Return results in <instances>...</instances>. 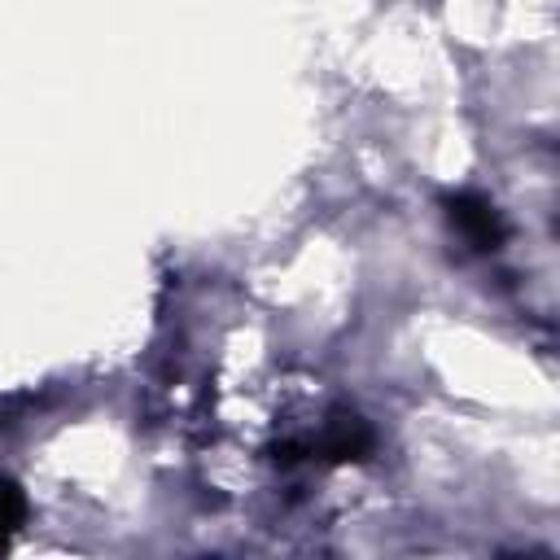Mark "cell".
<instances>
[{"mask_svg": "<svg viewBox=\"0 0 560 560\" xmlns=\"http://www.w3.org/2000/svg\"><path fill=\"white\" fill-rule=\"evenodd\" d=\"M446 219H451V223L464 232V241L477 245V249H499V245L508 241L503 214H499L486 197H477V192H451V197H446Z\"/></svg>", "mask_w": 560, "mask_h": 560, "instance_id": "6da1fadb", "label": "cell"}, {"mask_svg": "<svg viewBox=\"0 0 560 560\" xmlns=\"http://www.w3.org/2000/svg\"><path fill=\"white\" fill-rule=\"evenodd\" d=\"M319 459H328V464H359V459H368L372 451H376V433H372V424L363 420V416H354V411H337L332 420H328V429H324V438H319Z\"/></svg>", "mask_w": 560, "mask_h": 560, "instance_id": "7a4b0ae2", "label": "cell"}, {"mask_svg": "<svg viewBox=\"0 0 560 560\" xmlns=\"http://www.w3.org/2000/svg\"><path fill=\"white\" fill-rule=\"evenodd\" d=\"M26 490L13 481V477H0V547H9L13 542V534L22 529V521H26Z\"/></svg>", "mask_w": 560, "mask_h": 560, "instance_id": "3957f363", "label": "cell"}]
</instances>
